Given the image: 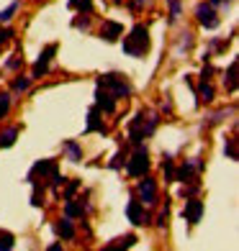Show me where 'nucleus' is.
Returning <instances> with one entry per match:
<instances>
[{"label": "nucleus", "mask_w": 239, "mask_h": 251, "mask_svg": "<svg viewBox=\"0 0 239 251\" xmlns=\"http://www.w3.org/2000/svg\"><path fill=\"white\" fill-rule=\"evenodd\" d=\"M123 51L129 56H144L149 51V31H147V26L139 24L131 28V33L123 39Z\"/></svg>", "instance_id": "obj_1"}, {"label": "nucleus", "mask_w": 239, "mask_h": 251, "mask_svg": "<svg viewBox=\"0 0 239 251\" xmlns=\"http://www.w3.org/2000/svg\"><path fill=\"white\" fill-rule=\"evenodd\" d=\"M100 87H103V90H111V95H113V98H126V95H129L126 79H123L121 75H113V72L100 77Z\"/></svg>", "instance_id": "obj_2"}, {"label": "nucleus", "mask_w": 239, "mask_h": 251, "mask_svg": "<svg viewBox=\"0 0 239 251\" xmlns=\"http://www.w3.org/2000/svg\"><path fill=\"white\" fill-rule=\"evenodd\" d=\"M149 169V154H147V149H139V151H134V156L129 159V167H126V172L131 177H144V172Z\"/></svg>", "instance_id": "obj_3"}, {"label": "nucleus", "mask_w": 239, "mask_h": 251, "mask_svg": "<svg viewBox=\"0 0 239 251\" xmlns=\"http://www.w3.org/2000/svg\"><path fill=\"white\" fill-rule=\"evenodd\" d=\"M196 18H198V24L203 28H216L219 26V16H216V10H213L211 3H201L196 8Z\"/></svg>", "instance_id": "obj_4"}, {"label": "nucleus", "mask_w": 239, "mask_h": 251, "mask_svg": "<svg viewBox=\"0 0 239 251\" xmlns=\"http://www.w3.org/2000/svg\"><path fill=\"white\" fill-rule=\"evenodd\" d=\"M126 215H129V221H131L134 226H147V223H149V215L144 213V205H142L139 200H131V202L126 205Z\"/></svg>", "instance_id": "obj_5"}, {"label": "nucleus", "mask_w": 239, "mask_h": 251, "mask_svg": "<svg viewBox=\"0 0 239 251\" xmlns=\"http://www.w3.org/2000/svg\"><path fill=\"white\" fill-rule=\"evenodd\" d=\"M139 198H142V202H147V205H154V202H157V182H154L152 177H144V179L139 182Z\"/></svg>", "instance_id": "obj_6"}, {"label": "nucleus", "mask_w": 239, "mask_h": 251, "mask_svg": "<svg viewBox=\"0 0 239 251\" xmlns=\"http://www.w3.org/2000/svg\"><path fill=\"white\" fill-rule=\"evenodd\" d=\"M54 54H57V44H49V47L41 51L39 62L33 64V77H41L44 72H47V67H49V62H52V56H54Z\"/></svg>", "instance_id": "obj_7"}, {"label": "nucleus", "mask_w": 239, "mask_h": 251, "mask_svg": "<svg viewBox=\"0 0 239 251\" xmlns=\"http://www.w3.org/2000/svg\"><path fill=\"white\" fill-rule=\"evenodd\" d=\"M203 215V202L201 200H188L185 202V210H183V218L190 221V223H198Z\"/></svg>", "instance_id": "obj_8"}, {"label": "nucleus", "mask_w": 239, "mask_h": 251, "mask_svg": "<svg viewBox=\"0 0 239 251\" xmlns=\"http://www.w3.org/2000/svg\"><path fill=\"white\" fill-rule=\"evenodd\" d=\"M121 31H123L121 24H116V21H106V24L100 26V36H103L106 41H116L121 36Z\"/></svg>", "instance_id": "obj_9"}, {"label": "nucleus", "mask_w": 239, "mask_h": 251, "mask_svg": "<svg viewBox=\"0 0 239 251\" xmlns=\"http://www.w3.org/2000/svg\"><path fill=\"white\" fill-rule=\"evenodd\" d=\"M95 98H98V105L103 108L106 113H113V110H116V100H113V95L108 93V90H103V87H98V93H95Z\"/></svg>", "instance_id": "obj_10"}, {"label": "nucleus", "mask_w": 239, "mask_h": 251, "mask_svg": "<svg viewBox=\"0 0 239 251\" xmlns=\"http://www.w3.org/2000/svg\"><path fill=\"white\" fill-rule=\"evenodd\" d=\"M16 136H18V126H10L8 131L0 133V146H3V149H8V146H13V144H16Z\"/></svg>", "instance_id": "obj_11"}, {"label": "nucleus", "mask_w": 239, "mask_h": 251, "mask_svg": "<svg viewBox=\"0 0 239 251\" xmlns=\"http://www.w3.org/2000/svg\"><path fill=\"white\" fill-rule=\"evenodd\" d=\"M57 233H60L62 238H75L72 221H70V218H60V223H57Z\"/></svg>", "instance_id": "obj_12"}, {"label": "nucleus", "mask_w": 239, "mask_h": 251, "mask_svg": "<svg viewBox=\"0 0 239 251\" xmlns=\"http://www.w3.org/2000/svg\"><path fill=\"white\" fill-rule=\"evenodd\" d=\"M88 131H100V133H106V126L98 121V108H93L88 113Z\"/></svg>", "instance_id": "obj_13"}, {"label": "nucleus", "mask_w": 239, "mask_h": 251, "mask_svg": "<svg viewBox=\"0 0 239 251\" xmlns=\"http://www.w3.org/2000/svg\"><path fill=\"white\" fill-rule=\"evenodd\" d=\"M64 151L70 156V162H80V159H83V149H80L75 141H64Z\"/></svg>", "instance_id": "obj_14"}, {"label": "nucleus", "mask_w": 239, "mask_h": 251, "mask_svg": "<svg viewBox=\"0 0 239 251\" xmlns=\"http://www.w3.org/2000/svg\"><path fill=\"white\" fill-rule=\"evenodd\" d=\"M198 98H201L203 102H211V100H213V87L206 82V79H203V85L198 87Z\"/></svg>", "instance_id": "obj_15"}, {"label": "nucleus", "mask_w": 239, "mask_h": 251, "mask_svg": "<svg viewBox=\"0 0 239 251\" xmlns=\"http://www.w3.org/2000/svg\"><path fill=\"white\" fill-rule=\"evenodd\" d=\"M13 233H8V231H0V249L8 251V249H13Z\"/></svg>", "instance_id": "obj_16"}, {"label": "nucleus", "mask_w": 239, "mask_h": 251, "mask_svg": "<svg viewBox=\"0 0 239 251\" xmlns=\"http://www.w3.org/2000/svg\"><path fill=\"white\" fill-rule=\"evenodd\" d=\"M18 10V3H10L5 10H0V24H8L10 18H13V13Z\"/></svg>", "instance_id": "obj_17"}, {"label": "nucleus", "mask_w": 239, "mask_h": 251, "mask_svg": "<svg viewBox=\"0 0 239 251\" xmlns=\"http://www.w3.org/2000/svg\"><path fill=\"white\" fill-rule=\"evenodd\" d=\"M8 110H10V95L3 93V95H0V118H5Z\"/></svg>", "instance_id": "obj_18"}, {"label": "nucleus", "mask_w": 239, "mask_h": 251, "mask_svg": "<svg viewBox=\"0 0 239 251\" xmlns=\"http://www.w3.org/2000/svg\"><path fill=\"white\" fill-rule=\"evenodd\" d=\"M77 215H83V208L75 205L72 200H67V218H77Z\"/></svg>", "instance_id": "obj_19"}, {"label": "nucleus", "mask_w": 239, "mask_h": 251, "mask_svg": "<svg viewBox=\"0 0 239 251\" xmlns=\"http://www.w3.org/2000/svg\"><path fill=\"white\" fill-rule=\"evenodd\" d=\"M72 8H80V10H85V13H90L93 3H90V0H72Z\"/></svg>", "instance_id": "obj_20"}, {"label": "nucleus", "mask_w": 239, "mask_h": 251, "mask_svg": "<svg viewBox=\"0 0 239 251\" xmlns=\"http://www.w3.org/2000/svg\"><path fill=\"white\" fill-rule=\"evenodd\" d=\"M234 75H237V62H232L229 67V77H224V82H229V90H234Z\"/></svg>", "instance_id": "obj_21"}, {"label": "nucleus", "mask_w": 239, "mask_h": 251, "mask_svg": "<svg viewBox=\"0 0 239 251\" xmlns=\"http://www.w3.org/2000/svg\"><path fill=\"white\" fill-rule=\"evenodd\" d=\"M10 39H13V31H10V28H3V31H0V47H5Z\"/></svg>", "instance_id": "obj_22"}, {"label": "nucleus", "mask_w": 239, "mask_h": 251, "mask_svg": "<svg viewBox=\"0 0 239 251\" xmlns=\"http://www.w3.org/2000/svg\"><path fill=\"white\" fill-rule=\"evenodd\" d=\"M170 13H173V16H170L173 21L180 16V3H178V0H170Z\"/></svg>", "instance_id": "obj_23"}, {"label": "nucleus", "mask_w": 239, "mask_h": 251, "mask_svg": "<svg viewBox=\"0 0 239 251\" xmlns=\"http://www.w3.org/2000/svg\"><path fill=\"white\" fill-rule=\"evenodd\" d=\"M26 87H29V77L16 79V82H13V90H26Z\"/></svg>", "instance_id": "obj_24"}, {"label": "nucleus", "mask_w": 239, "mask_h": 251, "mask_svg": "<svg viewBox=\"0 0 239 251\" xmlns=\"http://www.w3.org/2000/svg\"><path fill=\"white\" fill-rule=\"evenodd\" d=\"M80 187V182H72L70 187H67V200H72V195H75V190Z\"/></svg>", "instance_id": "obj_25"}, {"label": "nucleus", "mask_w": 239, "mask_h": 251, "mask_svg": "<svg viewBox=\"0 0 239 251\" xmlns=\"http://www.w3.org/2000/svg\"><path fill=\"white\" fill-rule=\"evenodd\" d=\"M211 5H219V3H226V0H209Z\"/></svg>", "instance_id": "obj_26"}, {"label": "nucleus", "mask_w": 239, "mask_h": 251, "mask_svg": "<svg viewBox=\"0 0 239 251\" xmlns=\"http://www.w3.org/2000/svg\"><path fill=\"white\" fill-rule=\"evenodd\" d=\"M116 3H121V0H116Z\"/></svg>", "instance_id": "obj_27"}]
</instances>
